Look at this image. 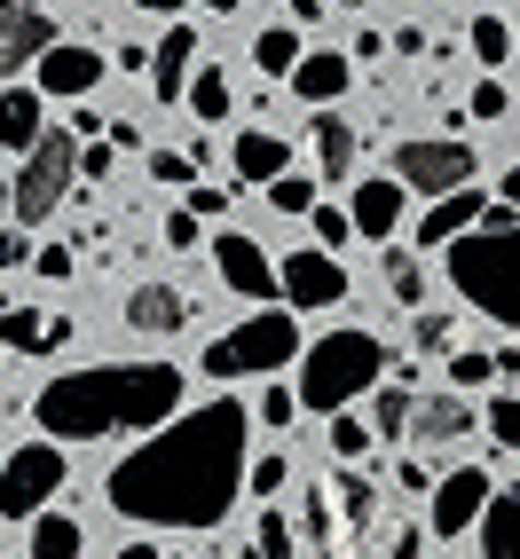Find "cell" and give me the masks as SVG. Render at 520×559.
Returning a JSON list of instances; mask_svg holds the SVG:
<instances>
[{"mask_svg":"<svg viewBox=\"0 0 520 559\" xmlns=\"http://www.w3.org/2000/svg\"><path fill=\"white\" fill-rule=\"evenodd\" d=\"M512 40H520L512 24H497V16H473V56H481V63H505V56H512Z\"/></svg>","mask_w":520,"mask_h":559,"instance_id":"83f0119b","label":"cell"},{"mask_svg":"<svg viewBox=\"0 0 520 559\" xmlns=\"http://www.w3.org/2000/svg\"><path fill=\"white\" fill-rule=\"evenodd\" d=\"M497 497V480L481 473V465H458L450 480H434V536H465L481 512H489Z\"/></svg>","mask_w":520,"mask_h":559,"instance_id":"9c48e42d","label":"cell"},{"mask_svg":"<svg viewBox=\"0 0 520 559\" xmlns=\"http://www.w3.org/2000/svg\"><path fill=\"white\" fill-rule=\"evenodd\" d=\"M134 9H151V16H174V9H181V0H134Z\"/></svg>","mask_w":520,"mask_h":559,"instance_id":"bcb514c9","label":"cell"},{"mask_svg":"<svg viewBox=\"0 0 520 559\" xmlns=\"http://www.w3.org/2000/svg\"><path fill=\"white\" fill-rule=\"evenodd\" d=\"M402 205H411V181L402 174H370V181H355V237H394V221H402Z\"/></svg>","mask_w":520,"mask_h":559,"instance_id":"4fadbf2b","label":"cell"},{"mask_svg":"<svg viewBox=\"0 0 520 559\" xmlns=\"http://www.w3.org/2000/svg\"><path fill=\"white\" fill-rule=\"evenodd\" d=\"M245 433H252V409H237V402H205L190 418H174L134 457L110 465V480H103L110 512L142 520V528H221L252 480Z\"/></svg>","mask_w":520,"mask_h":559,"instance_id":"6da1fadb","label":"cell"},{"mask_svg":"<svg viewBox=\"0 0 520 559\" xmlns=\"http://www.w3.org/2000/svg\"><path fill=\"white\" fill-rule=\"evenodd\" d=\"M497 190H505V205L520 213V166H505V181H497Z\"/></svg>","mask_w":520,"mask_h":559,"instance_id":"ee69618b","label":"cell"},{"mask_svg":"<svg viewBox=\"0 0 520 559\" xmlns=\"http://www.w3.org/2000/svg\"><path fill=\"white\" fill-rule=\"evenodd\" d=\"M205 9H213V16H229V9H237V0H205Z\"/></svg>","mask_w":520,"mask_h":559,"instance_id":"c3c4849f","label":"cell"},{"mask_svg":"<svg viewBox=\"0 0 520 559\" xmlns=\"http://www.w3.org/2000/svg\"><path fill=\"white\" fill-rule=\"evenodd\" d=\"M387 559H426V551H418V536H402V544H394Z\"/></svg>","mask_w":520,"mask_h":559,"instance_id":"f6af8a7d","label":"cell"},{"mask_svg":"<svg viewBox=\"0 0 520 559\" xmlns=\"http://www.w3.org/2000/svg\"><path fill=\"white\" fill-rule=\"evenodd\" d=\"M166 559H174V551H166Z\"/></svg>","mask_w":520,"mask_h":559,"instance_id":"f907efd6","label":"cell"},{"mask_svg":"<svg viewBox=\"0 0 520 559\" xmlns=\"http://www.w3.org/2000/svg\"><path fill=\"white\" fill-rule=\"evenodd\" d=\"M269 205H276V213H316V181H308V174H276V181H269Z\"/></svg>","mask_w":520,"mask_h":559,"instance_id":"f546056e","label":"cell"},{"mask_svg":"<svg viewBox=\"0 0 520 559\" xmlns=\"http://www.w3.org/2000/svg\"><path fill=\"white\" fill-rule=\"evenodd\" d=\"M252 63L269 71V80H292V71H300V40H292L284 24H269V32L252 40Z\"/></svg>","mask_w":520,"mask_h":559,"instance_id":"d4e9b609","label":"cell"},{"mask_svg":"<svg viewBox=\"0 0 520 559\" xmlns=\"http://www.w3.org/2000/svg\"><path fill=\"white\" fill-rule=\"evenodd\" d=\"M213 269H221V284L237 292V300H276L284 292V269H269V260H260V245L252 237H213Z\"/></svg>","mask_w":520,"mask_h":559,"instance_id":"30bf717a","label":"cell"},{"mask_svg":"<svg viewBox=\"0 0 520 559\" xmlns=\"http://www.w3.org/2000/svg\"><path fill=\"white\" fill-rule=\"evenodd\" d=\"M190 110H198V119H229V80H221V71H198V80H190Z\"/></svg>","mask_w":520,"mask_h":559,"instance_id":"f1b7e54d","label":"cell"},{"mask_svg":"<svg viewBox=\"0 0 520 559\" xmlns=\"http://www.w3.org/2000/svg\"><path fill=\"white\" fill-rule=\"evenodd\" d=\"M151 174H158V181H190V174H198V158H181V151H151Z\"/></svg>","mask_w":520,"mask_h":559,"instance_id":"60d3db41","label":"cell"},{"mask_svg":"<svg viewBox=\"0 0 520 559\" xmlns=\"http://www.w3.org/2000/svg\"><path fill=\"white\" fill-rule=\"evenodd\" d=\"M284 300L292 308H340L347 300V276H340V260H331V245L284 260Z\"/></svg>","mask_w":520,"mask_h":559,"instance_id":"8fae6325","label":"cell"},{"mask_svg":"<svg viewBox=\"0 0 520 559\" xmlns=\"http://www.w3.org/2000/svg\"><path fill=\"white\" fill-rule=\"evenodd\" d=\"M260 551H269V559H300V551H292V528H284V512H260Z\"/></svg>","mask_w":520,"mask_h":559,"instance_id":"d590c367","label":"cell"},{"mask_svg":"<svg viewBox=\"0 0 520 559\" xmlns=\"http://www.w3.org/2000/svg\"><path fill=\"white\" fill-rule=\"evenodd\" d=\"M489 379H497V355H481V347H458L450 355V386L473 394V386H489Z\"/></svg>","mask_w":520,"mask_h":559,"instance_id":"1f68e13d","label":"cell"},{"mask_svg":"<svg viewBox=\"0 0 520 559\" xmlns=\"http://www.w3.org/2000/svg\"><path fill=\"white\" fill-rule=\"evenodd\" d=\"M465 110H473V119H505V110H512V95H505V87H497V80H481V87H473V103H465Z\"/></svg>","mask_w":520,"mask_h":559,"instance_id":"f35d334b","label":"cell"},{"mask_svg":"<svg viewBox=\"0 0 520 559\" xmlns=\"http://www.w3.org/2000/svg\"><path fill=\"white\" fill-rule=\"evenodd\" d=\"M87 174V158H80V142L71 134H40L32 151L16 158V181H9V213H16V229H40V221L71 198V181Z\"/></svg>","mask_w":520,"mask_h":559,"instance_id":"8992f818","label":"cell"},{"mask_svg":"<svg viewBox=\"0 0 520 559\" xmlns=\"http://www.w3.org/2000/svg\"><path fill=\"white\" fill-rule=\"evenodd\" d=\"M190 56H198V32L190 24H174L166 40H158V56H151V87H158V103H174V95H190Z\"/></svg>","mask_w":520,"mask_h":559,"instance_id":"ac0fdd59","label":"cell"},{"mask_svg":"<svg viewBox=\"0 0 520 559\" xmlns=\"http://www.w3.org/2000/svg\"><path fill=\"white\" fill-rule=\"evenodd\" d=\"M48 48H56V24L40 16V0H9V9H0V63L24 71V63H40Z\"/></svg>","mask_w":520,"mask_h":559,"instance_id":"7c38bea8","label":"cell"},{"mask_svg":"<svg viewBox=\"0 0 520 559\" xmlns=\"http://www.w3.org/2000/svg\"><path fill=\"white\" fill-rule=\"evenodd\" d=\"M465 433H473L465 386H458V394H426V402L411 409V441H426V450H441V441H465Z\"/></svg>","mask_w":520,"mask_h":559,"instance_id":"5bb4252c","label":"cell"},{"mask_svg":"<svg viewBox=\"0 0 520 559\" xmlns=\"http://www.w3.org/2000/svg\"><path fill=\"white\" fill-rule=\"evenodd\" d=\"M370 386H387V347L370 331H323L300 355V402L308 409H347Z\"/></svg>","mask_w":520,"mask_h":559,"instance_id":"277c9868","label":"cell"},{"mask_svg":"<svg viewBox=\"0 0 520 559\" xmlns=\"http://www.w3.org/2000/svg\"><path fill=\"white\" fill-rule=\"evenodd\" d=\"M481 418H489V433L505 441V450H520V394H497L489 409H481Z\"/></svg>","mask_w":520,"mask_h":559,"instance_id":"d6a6232c","label":"cell"},{"mask_svg":"<svg viewBox=\"0 0 520 559\" xmlns=\"http://www.w3.org/2000/svg\"><path fill=\"white\" fill-rule=\"evenodd\" d=\"M95 80H103V48H63V40H56V48L40 56V87H48V95H87Z\"/></svg>","mask_w":520,"mask_h":559,"instance_id":"e0dca14e","label":"cell"},{"mask_svg":"<svg viewBox=\"0 0 520 559\" xmlns=\"http://www.w3.org/2000/svg\"><path fill=\"white\" fill-rule=\"evenodd\" d=\"M284 480H292V457H260L252 465V497H276Z\"/></svg>","mask_w":520,"mask_h":559,"instance_id":"ab89813d","label":"cell"},{"mask_svg":"<svg viewBox=\"0 0 520 559\" xmlns=\"http://www.w3.org/2000/svg\"><path fill=\"white\" fill-rule=\"evenodd\" d=\"M394 174L411 181L418 198H450V190H465V181L481 174V158L465 151V142H402V151H394Z\"/></svg>","mask_w":520,"mask_h":559,"instance_id":"ba28073f","label":"cell"},{"mask_svg":"<svg viewBox=\"0 0 520 559\" xmlns=\"http://www.w3.org/2000/svg\"><path fill=\"white\" fill-rule=\"evenodd\" d=\"M347 9H355V0H347Z\"/></svg>","mask_w":520,"mask_h":559,"instance_id":"681fc988","label":"cell"},{"mask_svg":"<svg viewBox=\"0 0 520 559\" xmlns=\"http://www.w3.org/2000/svg\"><path fill=\"white\" fill-rule=\"evenodd\" d=\"M347 80H355V63L340 48H316V56H300V71H292V95H300V103H331V95H347Z\"/></svg>","mask_w":520,"mask_h":559,"instance_id":"d6986e66","label":"cell"},{"mask_svg":"<svg viewBox=\"0 0 520 559\" xmlns=\"http://www.w3.org/2000/svg\"><path fill=\"white\" fill-rule=\"evenodd\" d=\"M308 221H316V245H347L355 237V213H340V205H316Z\"/></svg>","mask_w":520,"mask_h":559,"instance_id":"e575fe53","label":"cell"},{"mask_svg":"<svg viewBox=\"0 0 520 559\" xmlns=\"http://www.w3.org/2000/svg\"><path fill=\"white\" fill-rule=\"evenodd\" d=\"M292 402H300V386H269L260 394V426H292Z\"/></svg>","mask_w":520,"mask_h":559,"instance_id":"74e56055","label":"cell"},{"mask_svg":"<svg viewBox=\"0 0 520 559\" xmlns=\"http://www.w3.org/2000/svg\"><path fill=\"white\" fill-rule=\"evenodd\" d=\"M229 166H237V181H276V174H292V151L276 134H237L229 142Z\"/></svg>","mask_w":520,"mask_h":559,"instance_id":"44dd1931","label":"cell"},{"mask_svg":"<svg viewBox=\"0 0 520 559\" xmlns=\"http://www.w3.org/2000/svg\"><path fill=\"white\" fill-rule=\"evenodd\" d=\"M40 95H48V87H40ZM40 95H32V87H9V95H0V134H9V151H16V158L48 134V127H40Z\"/></svg>","mask_w":520,"mask_h":559,"instance_id":"603a6c76","label":"cell"},{"mask_svg":"<svg viewBox=\"0 0 520 559\" xmlns=\"http://www.w3.org/2000/svg\"><path fill=\"white\" fill-rule=\"evenodd\" d=\"M63 489V450L56 441H16L9 473H0V512L9 520H40V504Z\"/></svg>","mask_w":520,"mask_h":559,"instance_id":"52a82bcc","label":"cell"},{"mask_svg":"<svg viewBox=\"0 0 520 559\" xmlns=\"http://www.w3.org/2000/svg\"><path fill=\"white\" fill-rule=\"evenodd\" d=\"M387 292H394L402 308H418V300H426V269H418L411 252H387Z\"/></svg>","mask_w":520,"mask_h":559,"instance_id":"4316f807","label":"cell"},{"mask_svg":"<svg viewBox=\"0 0 520 559\" xmlns=\"http://www.w3.org/2000/svg\"><path fill=\"white\" fill-rule=\"evenodd\" d=\"M411 409H418L411 386H379V418H370V426H379V433H411Z\"/></svg>","mask_w":520,"mask_h":559,"instance_id":"4dcf8cb0","label":"cell"},{"mask_svg":"<svg viewBox=\"0 0 520 559\" xmlns=\"http://www.w3.org/2000/svg\"><path fill=\"white\" fill-rule=\"evenodd\" d=\"M370 441H379V426H355V418H340V426H331V450H340V457H370Z\"/></svg>","mask_w":520,"mask_h":559,"instance_id":"836d02e7","label":"cell"},{"mask_svg":"<svg viewBox=\"0 0 520 559\" xmlns=\"http://www.w3.org/2000/svg\"><path fill=\"white\" fill-rule=\"evenodd\" d=\"M32 559H80V520H63V512H40L32 520Z\"/></svg>","mask_w":520,"mask_h":559,"instance_id":"cb8c5ba5","label":"cell"},{"mask_svg":"<svg viewBox=\"0 0 520 559\" xmlns=\"http://www.w3.org/2000/svg\"><path fill=\"white\" fill-rule=\"evenodd\" d=\"M119 559H166V551H151V544H127V551H119Z\"/></svg>","mask_w":520,"mask_h":559,"instance_id":"7dc6e473","label":"cell"},{"mask_svg":"<svg viewBox=\"0 0 520 559\" xmlns=\"http://www.w3.org/2000/svg\"><path fill=\"white\" fill-rule=\"evenodd\" d=\"M340 512H347V528H355V536L370 528V489H363V480H340Z\"/></svg>","mask_w":520,"mask_h":559,"instance_id":"8d00e7d4","label":"cell"},{"mask_svg":"<svg viewBox=\"0 0 520 559\" xmlns=\"http://www.w3.org/2000/svg\"><path fill=\"white\" fill-rule=\"evenodd\" d=\"M198 221H205L198 205H190V213H174V221H166V245H174V252H181V245H198Z\"/></svg>","mask_w":520,"mask_h":559,"instance_id":"b9f144b4","label":"cell"},{"mask_svg":"<svg viewBox=\"0 0 520 559\" xmlns=\"http://www.w3.org/2000/svg\"><path fill=\"white\" fill-rule=\"evenodd\" d=\"M418 347H450V323H441V316H418Z\"/></svg>","mask_w":520,"mask_h":559,"instance_id":"7bdbcfd3","label":"cell"},{"mask_svg":"<svg viewBox=\"0 0 520 559\" xmlns=\"http://www.w3.org/2000/svg\"><path fill=\"white\" fill-rule=\"evenodd\" d=\"M127 323L142 331V340H174V331L190 323V300H181L174 284H142L134 300H127Z\"/></svg>","mask_w":520,"mask_h":559,"instance_id":"2e32d148","label":"cell"},{"mask_svg":"<svg viewBox=\"0 0 520 559\" xmlns=\"http://www.w3.org/2000/svg\"><path fill=\"white\" fill-rule=\"evenodd\" d=\"M181 409V370L174 362H103V370H63L40 386V433L56 441H103L134 426H166Z\"/></svg>","mask_w":520,"mask_h":559,"instance_id":"7a4b0ae2","label":"cell"},{"mask_svg":"<svg viewBox=\"0 0 520 559\" xmlns=\"http://www.w3.org/2000/svg\"><path fill=\"white\" fill-rule=\"evenodd\" d=\"M316 158H323V181H355V127L340 110H316Z\"/></svg>","mask_w":520,"mask_h":559,"instance_id":"7402d4cb","label":"cell"},{"mask_svg":"<svg viewBox=\"0 0 520 559\" xmlns=\"http://www.w3.org/2000/svg\"><path fill=\"white\" fill-rule=\"evenodd\" d=\"M56 340H63V323H40L32 308H9V355H40Z\"/></svg>","mask_w":520,"mask_h":559,"instance_id":"484cf974","label":"cell"},{"mask_svg":"<svg viewBox=\"0 0 520 559\" xmlns=\"http://www.w3.org/2000/svg\"><path fill=\"white\" fill-rule=\"evenodd\" d=\"M481 559H520V489H497L481 512Z\"/></svg>","mask_w":520,"mask_h":559,"instance_id":"ffe728a7","label":"cell"},{"mask_svg":"<svg viewBox=\"0 0 520 559\" xmlns=\"http://www.w3.org/2000/svg\"><path fill=\"white\" fill-rule=\"evenodd\" d=\"M450 284H458L465 308L520 331V221H512V205H497L465 237H450Z\"/></svg>","mask_w":520,"mask_h":559,"instance_id":"3957f363","label":"cell"},{"mask_svg":"<svg viewBox=\"0 0 520 559\" xmlns=\"http://www.w3.org/2000/svg\"><path fill=\"white\" fill-rule=\"evenodd\" d=\"M489 213H497V205H489V198H481L473 181H465V190H450V198H434V213L418 221V245H450V237H465L473 221H489Z\"/></svg>","mask_w":520,"mask_h":559,"instance_id":"9a60e30c","label":"cell"},{"mask_svg":"<svg viewBox=\"0 0 520 559\" xmlns=\"http://www.w3.org/2000/svg\"><path fill=\"white\" fill-rule=\"evenodd\" d=\"M300 316V308H292ZM284 308H260V316H245L237 331H221V340L205 347V379H269V370H284V362H300L308 347H300V323H292Z\"/></svg>","mask_w":520,"mask_h":559,"instance_id":"5b68a950","label":"cell"}]
</instances>
